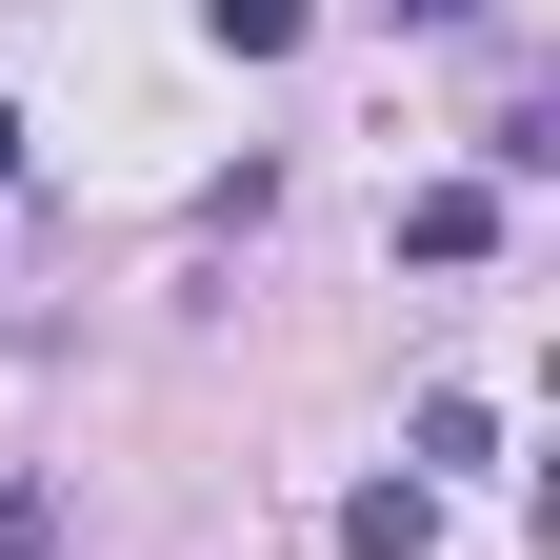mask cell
I'll return each mask as SVG.
<instances>
[{"label":"cell","mask_w":560,"mask_h":560,"mask_svg":"<svg viewBox=\"0 0 560 560\" xmlns=\"http://www.w3.org/2000/svg\"><path fill=\"white\" fill-rule=\"evenodd\" d=\"M0 560H60V501H40V480H0Z\"/></svg>","instance_id":"277c9868"},{"label":"cell","mask_w":560,"mask_h":560,"mask_svg":"<svg viewBox=\"0 0 560 560\" xmlns=\"http://www.w3.org/2000/svg\"><path fill=\"white\" fill-rule=\"evenodd\" d=\"M480 241H501V200H480V180H420V200H400V260H480Z\"/></svg>","instance_id":"7a4b0ae2"},{"label":"cell","mask_w":560,"mask_h":560,"mask_svg":"<svg viewBox=\"0 0 560 560\" xmlns=\"http://www.w3.org/2000/svg\"><path fill=\"white\" fill-rule=\"evenodd\" d=\"M200 21H221V60H280V40H301V0H200Z\"/></svg>","instance_id":"3957f363"},{"label":"cell","mask_w":560,"mask_h":560,"mask_svg":"<svg viewBox=\"0 0 560 560\" xmlns=\"http://www.w3.org/2000/svg\"><path fill=\"white\" fill-rule=\"evenodd\" d=\"M381 21H480V0H381Z\"/></svg>","instance_id":"5b68a950"},{"label":"cell","mask_w":560,"mask_h":560,"mask_svg":"<svg viewBox=\"0 0 560 560\" xmlns=\"http://www.w3.org/2000/svg\"><path fill=\"white\" fill-rule=\"evenodd\" d=\"M340 560H441V501H420V480H361V501H340Z\"/></svg>","instance_id":"6da1fadb"}]
</instances>
